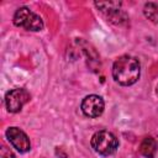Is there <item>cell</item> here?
<instances>
[{
	"instance_id": "6da1fadb",
	"label": "cell",
	"mask_w": 158,
	"mask_h": 158,
	"mask_svg": "<svg viewBox=\"0 0 158 158\" xmlns=\"http://www.w3.org/2000/svg\"><path fill=\"white\" fill-rule=\"evenodd\" d=\"M139 74L141 64L138 59L132 56H120L112 64V78L117 84L122 86L133 85L138 80Z\"/></svg>"
},
{
	"instance_id": "7a4b0ae2",
	"label": "cell",
	"mask_w": 158,
	"mask_h": 158,
	"mask_svg": "<svg viewBox=\"0 0 158 158\" xmlns=\"http://www.w3.org/2000/svg\"><path fill=\"white\" fill-rule=\"evenodd\" d=\"M91 148L100 156H111L118 148V139L109 131L101 130L95 132L90 139Z\"/></svg>"
},
{
	"instance_id": "3957f363",
	"label": "cell",
	"mask_w": 158,
	"mask_h": 158,
	"mask_svg": "<svg viewBox=\"0 0 158 158\" xmlns=\"http://www.w3.org/2000/svg\"><path fill=\"white\" fill-rule=\"evenodd\" d=\"M12 22L16 27H21V28H25L27 31H33V32L43 30V26H44L42 19L27 6L19 7L15 11Z\"/></svg>"
},
{
	"instance_id": "277c9868",
	"label": "cell",
	"mask_w": 158,
	"mask_h": 158,
	"mask_svg": "<svg viewBox=\"0 0 158 158\" xmlns=\"http://www.w3.org/2000/svg\"><path fill=\"white\" fill-rule=\"evenodd\" d=\"M98 10L106 17V20L114 25H123L128 21V15L120 9L121 2L117 1H106V2H94Z\"/></svg>"
},
{
	"instance_id": "5b68a950",
	"label": "cell",
	"mask_w": 158,
	"mask_h": 158,
	"mask_svg": "<svg viewBox=\"0 0 158 158\" xmlns=\"http://www.w3.org/2000/svg\"><path fill=\"white\" fill-rule=\"evenodd\" d=\"M31 99L30 93L23 88H16L9 90L5 95V105L9 112L16 114L20 112L25 104H27Z\"/></svg>"
},
{
	"instance_id": "8992f818",
	"label": "cell",
	"mask_w": 158,
	"mask_h": 158,
	"mask_svg": "<svg viewBox=\"0 0 158 158\" xmlns=\"http://www.w3.org/2000/svg\"><path fill=\"white\" fill-rule=\"evenodd\" d=\"M5 136L7 138V141L12 144V147L20 152V153H26L31 149V142L30 138L27 137V135L20 130L19 127H9L5 132Z\"/></svg>"
},
{
	"instance_id": "52a82bcc",
	"label": "cell",
	"mask_w": 158,
	"mask_h": 158,
	"mask_svg": "<svg viewBox=\"0 0 158 158\" xmlns=\"http://www.w3.org/2000/svg\"><path fill=\"white\" fill-rule=\"evenodd\" d=\"M105 109V102L101 96L91 94L83 99L81 101V111L86 117L95 118L102 115Z\"/></svg>"
},
{
	"instance_id": "ba28073f",
	"label": "cell",
	"mask_w": 158,
	"mask_h": 158,
	"mask_svg": "<svg viewBox=\"0 0 158 158\" xmlns=\"http://www.w3.org/2000/svg\"><path fill=\"white\" fill-rule=\"evenodd\" d=\"M78 43L80 44V47H81V49H83V52H84V54H85V57H86L88 65H89L93 70L96 72V70L100 68V58H99L96 51H95L88 42H85V41H83V40L78 41Z\"/></svg>"
},
{
	"instance_id": "9c48e42d",
	"label": "cell",
	"mask_w": 158,
	"mask_h": 158,
	"mask_svg": "<svg viewBox=\"0 0 158 158\" xmlns=\"http://www.w3.org/2000/svg\"><path fill=\"white\" fill-rule=\"evenodd\" d=\"M139 152L146 158H154L157 153V141L153 137H146L141 142Z\"/></svg>"
},
{
	"instance_id": "30bf717a",
	"label": "cell",
	"mask_w": 158,
	"mask_h": 158,
	"mask_svg": "<svg viewBox=\"0 0 158 158\" xmlns=\"http://www.w3.org/2000/svg\"><path fill=\"white\" fill-rule=\"evenodd\" d=\"M143 15L154 25H158V5L156 2H146L143 6Z\"/></svg>"
},
{
	"instance_id": "8fae6325",
	"label": "cell",
	"mask_w": 158,
	"mask_h": 158,
	"mask_svg": "<svg viewBox=\"0 0 158 158\" xmlns=\"http://www.w3.org/2000/svg\"><path fill=\"white\" fill-rule=\"evenodd\" d=\"M1 158H15V156L10 149H7L5 146H2V148H1Z\"/></svg>"
},
{
	"instance_id": "7c38bea8",
	"label": "cell",
	"mask_w": 158,
	"mask_h": 158,
	"mask_svg": "<svg viewBox=\"0 0 158 158\" xmlns=\"http://www.w3.org/2000/svg\"><path fill=\"white\" fill-rule=\"evenodd\" d=\"M156 93H157V95H158V85H157V88H156Z\"/></svg>"
}]
</instances>
